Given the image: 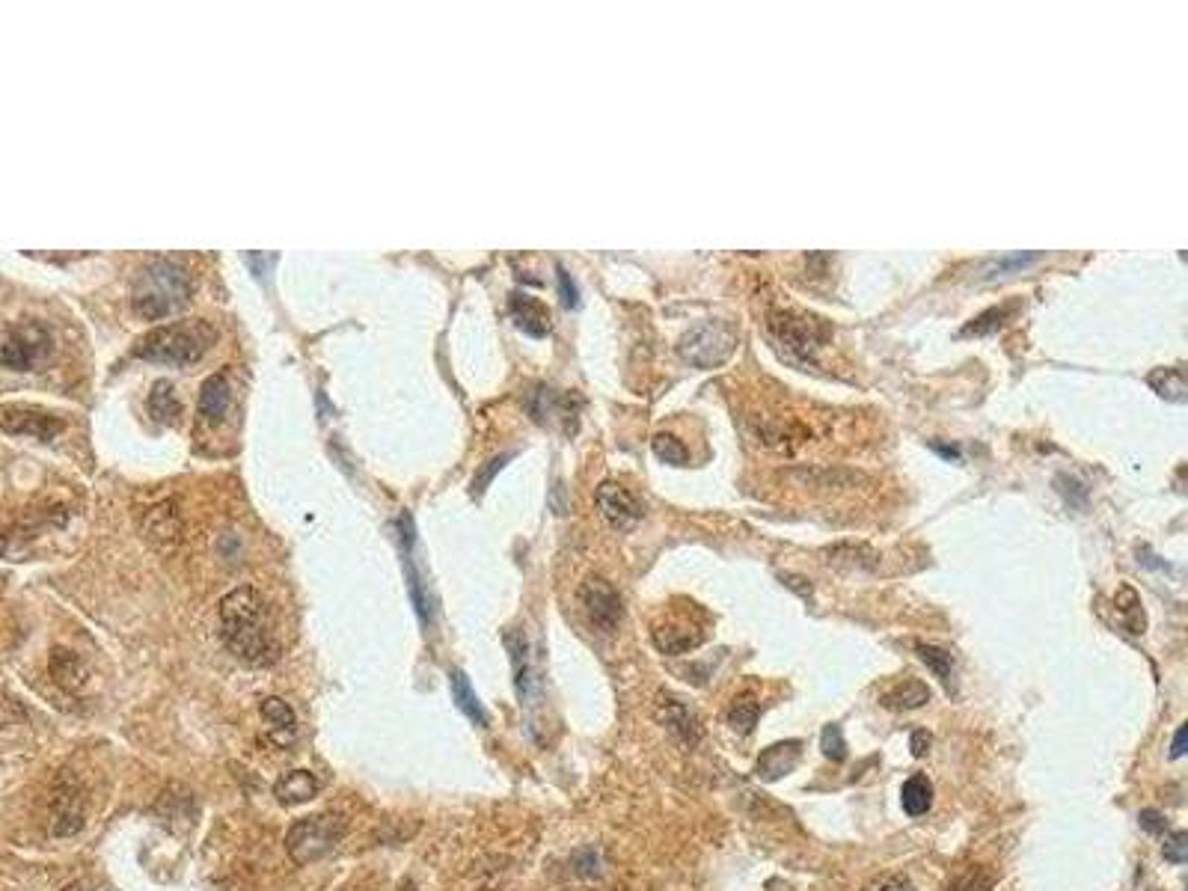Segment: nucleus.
<instances>
[{
  "mask_svg": "<svg viewBox=\"0 0 1188 891\" xmlns=\"http://www.w3.org/2000/svg\"><path fill=\"white\" fill-rule=\"evenodd\" d=\"M220 636L226 648L253 669L274 666L280 660V639L274 630L271 606L265 594L253 586H238L226 594L217 606Z\"/></svg>",
  "mask_w": 1188,
  "mask_h": 891,
  "instance_id": "nucleus-1",
  "label": "nucleus"
},
{
  "mask_svg": "<svg viewBox=\"0 0 1188 891\" xmlns=\"http://www.w3.org/2000/svg\"><path fill=\"white\" fill-rule=\"evenodd\" d=\"M194 295V280L191 274L173 262V259H155L140 268L134 280L131 303L134 312L146 321H164L176 312H182Z\"/></svg>",
  "mask_w": 1188,
  "mask_h": 891,
  "instance_id": "nucleus-2",
  "label": "nucleus"
},
{
  "mask_svg": "<svg viewBox=\"0 0 1188 891\" xmlns=\"http://www.w3.org/2000/svg\"><path fill=\"white\" fill-rule=\"evenodd\" d=\"M214 339H217V330L208 321L188 318V321H173V324H161V327L149 330L137 342L134 354L140 360L161 363V366H194L214 345Z\"/></svg>",
  "mask_w": 1188,
  "mask_h": 891,
  "instance_id": "nucleus-3",
  "label": "nucleus"
},
{
  "mask_svg": "<svg viewBox=\"0 0 1188 891\" xmlns=\"http://www.w3.org/2000/svg\"><path fill=\"white\" fill-rule=\"evenodd\" d=\"M348 823L342 814H309L303 820H297L295 826L286 835V853L295 862L297 868L315 865L321 862L327 853L336 850V844L342 841Z\"/></svg>",
  "mask_w": 1188,
  "mask_h": 891,
  "instance_id": "nucleus-4",
  "label": "nucleus"
},
{
  "mask_svg": "<svg viewBox=\"0 0 1188 891\" xmlns=\"http://www.w3.org/2000/svg\"><path fill=\"white\" fill-rule=\"evenodd\" d=\"M54 351L51 330L39 321H18L0 327V366L15 372H30L42 366Z\"/></svg>",
  "mask_w": 1188,
  "mask_h": 891,
  "instance_id": "nucleus-5",
  "label": "nucleus"
},
{
  "mask_svg": "<svg viewBox=\"0 0 1188 891\" xmlns=\"http://www.w3.org/2000/svg\"><path fill=\"white\" fill-rule=\"evenodd\" d=\"M737 348V330L728 321H701L690 333H684L678 354L695 369L722 366Z\"/></svg>",
  "mask_w": 1188,
  "mask_h": 891,
  "instance_id": "nucleus-6",
  "label": "nucleus"
},
{
  "mask_svg": "<svg viewBox=\"0 0 1188 891\" xmlns=\"http://www.w3.org/2000/svg\"><path fill=\"white\" fill-rule=\"evenodd\" d=\"M87 823V799L84 788L75 776H57L51 799H48V829L54 838H72Z\"/></svg>",
  "mask_w": 1188,
  "mask_h": 891,
  "instance_id": "nucleus-7",
  "label": "nucleus"
},
{
  "mask_svg": "<svg viewBox=\"0 0 1188 891\" xmlns=\"http://www.w3.org/2000/svg\"><path fill=\"white\" fill-rule=\"evenodd\" d=\"M770 327L779 336V342L785 345V351L796 360H808L826 339V327L820 324V318H811V315L776 312L770 318Z\"/></svg>",
  "mask_w": 1188,
  "mask_h": 891,
  "instance_id": "nucleus-8",
  "label": "nucleus"
},
{
  "mask_svg": "<svg viewBox=\"0 0 1188 891\" xmlns=\"http://www.w3.org/2000/svg\"><path fill=\"white\" fill-rule=\"evenodd\" d=\"M580 603L586 618L592 621V627H597L600 633H615L621 618H624V606L621 597L615 592V586L603 577H586V583L580 586Z\"/></svg>",
  "mask_w": 1188,
  "mask_h": 891,
  "instance_id": "nucleus-9",
  "label": "nucleus"
},
{
  "mask_svg": "<svg viewBox=\"0 0 1188 891\" xmlns=\"http://www.w3.org/2000/svg\"><path fill=\"white\" fill-rule=\"evenodd\" d=\"M505 648H508V657H511V669H514V690H517V698H520V704L529 710L532 704H535V687H538V672H535V663H532V648H529V639H526V633L523 630H508L505 633Z\"/></svg>",
  "mask_w": 1188,
  "mask_h": 891,
  "instance_id": "nucleus-10",
  "label": "nucleus"
},
{
  "mask_svg": "<svg viewBox=\"0 0 1188 891\" xmlns=\"http://www.w3.org/2000/svg\"><path fill=\"white\" fill-rule=\"evenodd\" d=\"M0 428L6 434H21V437H33V440H54L60 434L63 422L57 416L39 410V407L18 404V407H6L3 410Z\"/></svg>",
  "mask_w": 1188,
  "mask_h": 891,
  "instance_id": "nucleus-11",
  "label": "nucleus"
},
{
  "mask_svg": "<svg viewBox=\"0 0 1188 891\" xmlns=\"http://www.w3.org/2000/svg\"><path fill=\"white\" fill-rule=\"evenodd\" d=\"M597 508L615 529H630L642 517V505L636 502V496L615 482H603L597 488Z\"/></svg>",
  "mask_w": 1188,
  "mask_h": 891,
  "instance_id": "nucleus-12",
  "label": "nucleus"
},
{
  "mask_svg": "<svg viewBox=\"0 0 1188 891\" xmlns=\"http://www.w3.org/2000/svg\"><path fill=\"white\" fill-rule=\"evenodd\" d=\"M802 758V740H782L767 746L758 761H755V779L761 782H779L782 776H788L796 770Z\"/></svg>",
  "mask_w": 1188,
  "mask_h": 891,
  "instance_id": "nucleus-13",
  "label": "nucleus"
},
{
  "mask_svg": "<svg viewBox=\"0 0 1188 891\" xmlns=\"http://www.w3.org/2000/svg\"><path fill=\"white\" fill-rule=\"evenodd\" d=\"M259 713H262V722L268 728V740L277 749H289L297 737V716L295 710L289 707V701L271 695V698H265L259 704Z\"/></svg>",
  "mask_w": 1188,
  "mask_h": 891,
  "instance_id": "nucleus-14",
  "label": "nucleus"
},
{
  "mask_svg": "<svg viewBox=\"0 0 1188 891\" xmlns=\"http://www.w3.org/2000/svg\"><path fill=\"white\" fill-rule=\"evenodd\" d=\"M657 716H660V722L669 728V734L678 737V740H681L684 746H690V749H693L695 743L701 740V734H704L698 716H695L693 710H690L681 698L666 695V698L660 701V707H657Z\"/></svg>",
  "mask_w": 1188,
  "mask_h": 891,
  "instance_id": "nucleus-15",
  "label": "nucleus"
},
{
  "mask_svg": "<svg viewBox=\"0 0 1188 891\" xmlns=\"http://www.w3.org/2000/svg\"><path fill=\"white\" fill-rule=\"evenodd\" d=\"M48 672L54 678V684L66 693H81L90 681V669L81 660V654L69 651V648H54L48 657Z\"/></svg>",
  "mask_w": 1188,
  "mask_h": 891,
  "instance_id": "nucleus-16",
  "label": "nucleus"
},
{
  "mask_svg": "<svg viewBox=\"0 0 1188 891\" xmlns=\"http://www.w3.org/2000/svg\"><path fill=\"white\" fill-rule=\"evenodd\" d=\"M143 535L155 544V547H173L182 538V517L176 511V502L167 499L161 505H155L146 520H143Z\"/></svg>",
  "mask_w": 1188,
  "mask_h": 891,
  "instance_id": "nucleus-17",
  "label": "nucleus"
},
{
  "mask_svg": "<svg viewBox=\"0 0 1188 891\" xmlns=\"http://www.w3.org/2000/svg\"><path fill=\"white\" fill-rule=\"evenodd\" d=\"M232 407V384L223 372L211 375L199 390V419L205 425H220Z\"/></svg>",
  "mask_w": 1188,
  "mask_h": 891,
  "instance_id": "nucleus-18",
  "label": "nucleus"
},
{
  "mask_svg": "<svg viewBox=\"0 0 1188 891\" xmlns=\"http://www.w3.org/2000/svg\"><path fill=\"white\" fill-rule=\"evenodd\" d=\"M511 315H514V324L532 339H541V336L550 333V312L535 297L520 295V292L511 295Z\"/></svg>",
  "mask_w": 1188,
  "mask_h": 891,
  "instance_id": "nucleus-19",
  "label": "nucleus"
},
{
  "mask_svg": "<svg viewBox=\"0 0 1188 891\" xmlns=\"http://www.w3.org/2000/svg\"><path fill=\"white\" fill-rule=\"evenodd\" d=\"M449 684H452V698H455L458 710H461V713H464V716H467L473 725H479V728H488L491 716H488L485 704L479 701V695H476V690H473L470 678H467L461 669H452V672H449Z\"/></svg>",
  "mask_w": 1188,
  "mask_h": 891,
  "instance_id": "nucleus-20",
  "label": "nucleus"
},
{
  "mask_svg": "<svg viewBox=\"0 0 1188 891\" xmlns=\"http://www.w3.org/2000/svg\"><path fill=\"white\" fill-rule=\"evenodd\" d=\"M274 796L280 805H300L318 796V779L309 770H289L277 779Z\"/></svg>",
  "mask_w": 1188,
  "mask_h": 891,
  "instance_id": "nucleus-21",
  "label": "nucleus"
},
{
  "mask_svg": "<svg viewBox=\"0 0 1188 891\" xmlns=\"http://www.w3.org/2000/svg\"><path fill=\"white\" fill-rule=\"evenodd\" d=\"M915 654H918V660L942 681V687H945L948 693H957V672H954V654H951V651L918 642V645H915Z\"/></svg>",
  "mask_w": 1188,
  "mask_h": 891,
  "instance_id": "nucleus-22",
  "label": "nucleus"
},
{
  "mask_svg": "<svg viewBox=\"0 0 1188 891\" xmlns=\"http://www.w3.org/2000/svg\"><path fill=\"white\" fill-rule=\"evenodd\" d=\"M701 642H704V633H701V630H695V627H684V624H675V627H660V630H654V645H657L663 654H672V657L693 651V648H698Z\"/></svg>",
  "mask_w": 1188,
  "mask_h": 891,
  "instance_id": "nucleus-23",
  "label": "nucleus"
},
{
  "mask_svg": "<svg viewBox=\"0 0 1188 891\" xmlns=\"http://www.w3.org/2000/svg\"><path fill=\"white\" fill-rule=\"evenodd\" d=\"M146 407H149L152 419H158V422H164V425H173V422L182 416V401L176 396L173 381H158V384L152 387L149 398H146Z\"/></svg>",
  "mask_w": 1188,
  "mask_h": 891,
  "instance_id": "nucleus-24",
  "label": "nucleus"
},
{
  "mask_svg": "<svg viewBox=\"0 0 1188 891\" xmlns=\"http://www.w3.org/2000/svg\"><path fill=\"white\" fill-rule=\"evenodd\" d=\"M900 805H903V811H906L909 817L927 814L930 805H933V785H930V779L921 776V773L909 776V779L903 782V788H900Z\"/></svg>",
  "mask_w": 1188,
  "mask_h": 891,
  "instance_id": "nucleus-25",
  "label": "nucleus"
},
{
  "mask_svg": "<svg viewBox=\"0 0 1188 891\" xmlns=\"http://www.w3.org/2000/svg\"><path fill=\"white\" fill-rule=\"evenodd\" d=\"M927 701H930V687L921 684V681H915V678H909V681L891 687L889 693L883 695V704H886L889 710H915V707H921V704H927Z\"/></svg>",
  "mask_w": 1188,
  "mask_h": 891,
  "instance_id": "nucleus-26",
  "label": "nucleus"
},
{
  "mask_svg": "<svg viewBox=\"0 0 1188 891\" xmlns=\"http://www.w3.org/2000/svg\"><path fill=\"white\" fill-rule=\"evenodd\" d=\"M758 716H761V704H758L752 695H740V698H734L731 707H728V725H731V731H737V734H752Z\"/></svg>",
  "mask_w": 1188,
  "mask_h": 891,
  "instance_id": "nucleus-27",
  "label": "nucleus"
},
{
  "mask_svg": "<svg viewBox=\"0 0 1188 891\" xmlns=\"http://www.w3.org/2000/svg\"><path fill=\"white\" fill-rule=\"evenodd\" d=\"M1147 381H1150V387L1162 398H1168V401H1186V378H1183V369H1180V366H1174V369H1156Z\"/></svg>",
  "mask_w": 1188,
  "mask_h": 891,
  "instance_id": "nucleus-28",
  "label": "nucleus"
},
{
  "mask_svg": "<svg viewBox=\"0 0 1188 891\" xmlns=\"http://www.w3.org/2000/svg\"><path fill=\"white\" fill-rule=\"evenodd\" d=\"M1114 603L1123 612V624L1129 627V633H1144V609H1141L1138 594L1132 592L1129 586H1123L1120 594L1114 597Z\"/></svg>",
  "mask_w": 1188,
  "mask_h": 891,
  "instance_id": "nucleus-29",
  "label": "nucleus"
},
{
  "mask_svg": "<svg viewBox=\"0 0 1188 891\" xmlns=\"http://www.w3.org/2000/svg\"><path fill=\"white\" fill-rule=\"evenodd\" d=\"M1016 312V303H1004V306H995V309H990V312H984V315H978L972 324H966V336H987V333H992V330H998L1001 324H1004V318H1010Z\"/></svg>",
  "mask_w": 1188,
  "mask_h": 891,
  "instance_id": "nucleus-30",
  "label": "nucleus"
},
{
  "mask_svg": "<svg viewBox=\"0 0 1188 891\" xmlns=\"http://www.w3.org/2000/svg\"><path fill=\"white\" fill-rule=\"evenodd\" d=\"M654 452H657L666 464H675V467H684V464L690 461L687 446H684L678 437H672V434H657V437H654Z\"/></svg>",
  "mask_w": 1188,
  "mask_h": 891,
  "instance_id": "nucleus-31",
  "label": "nucleus"
},
{
  "mask_svg": "<svg viewBox=\"0 0 1188 891\" xmlns=\"http://www.w3.org/2000/svg\"><path fill=\"white\" fill-rule=\"evenodd\" d=\"M995 889V877L987 868H969L966 874L954 877L951 886L945 891H992Z\"/></svg>",
  "mask_w": 1188,
  "mask_h": 891,
  "instance_id": "nucleus-32",
  "label": "nucleus"
},
{
  "mask_svg": "<svg viewBox=\"0 0 1188 891\" xmlns=\"http://www.w3.org/2000/svg\"><path fill=\"white\" fill-rule=\"evenodd\" d=\"M820 749H823V755H826L829 761H835V764L847 761V740H844L841 725H826V728L820 731Z\"/></svg>",
  "mask_w": 1188,
  "mask_h": 891,
  "instance_id": "nucleus-33",
  "label": "nucleus"
},
{
  "mask_svg": "<svg viewBox=\"0 0 1188 891\" xmlns=\"http://www.w3.org/2000/svg\"><path fill=\"white\" fill-rule=\"evenodd\" d=\"M1037 259H1043V256H1040V253H1013V256H1001V259H995L992 265H987L984 277L990 280V277L1007 274V271H1019V268H1025V265L1037 262Z\"/></svg>",
  "mask_w": 1188,
  "mask_h": 891,
  "instance_id": "nucleus-34",
  "label": "nucleus"
},
{
  "mask_svg": "<svg viewBox=\"0 0 1188 891\" xmlns=\"http://www.w3.org/2000/svg\"><path fill=\"white\" fill-rule=\"evenodd\" d=\"M1162 856H1165V862H1171V865H1186L1188 862V832H1174L1168 841H1165V847H1162Z\"/></svg>",
  "mask_w": 1188,
  "mask_h": 891,
  "instance_id": "nucleus-35",
  "label": "nucleus"
},
{
  "mask_svg": "<svg viewBox=\"0 0 1188 891\" xmlns=\"http://www.w3.org/2000/svg\"><path fill=\"white\" fill-rule=\"evenodd\" d=\"M1055 485H1058V491L1067 496V502L1070 505H1076V508H1085V502H1088V488L1079 482V479H1070V476H1058L1055 479Z\"/></svg>",
  "mask_w": 1188,
  "mask_h": 891,
  "instance_id": "nucleus-36",
  "label": "nucleus"
},
{
  "mask_svg": "<svg viewBox=\"0 0 1188 891\" xmlns=\"http://www.w3.org/2000/svg\"><path fill=\"white\" fill-rule=\"evenodd\" d=\"M574 871L580 877H597L600 874V853L594 847L574 853Z\"/></svg>",
  "mask_w": 1188,
  "mask_h": 891,
  "instance_id": "nucleus-37",
  "label": "nucleus"
},
{
  "mask_svg": "<svg viewBox=\"0 0 1188 891\" xmlns=\"http://www.w3.org/2000/svg\"><path fill=\"white\" fill-rule=\"evenodd\" d=\"M1138 823H1141V829H1144V832H1150V835H1162V832L1168 829V820H1165V814H1162V811H1156V808H1144V811L1138 814Z\"/></svg>",
  "mask_w": 1188,
  "mask_h": 891,
  "instance_id": "nucleus-38",
  "label": "nucleus"
},
{
  "mask_svg": "<svg viewBox=\"0 0 1188 891\" xmlns=\"http://www.w3.org/2000/svg\"><path fill=\"white\" fill-rule=\"evenodd\" d=\"M556 274H559V292H562V300H565V306L568 309H574V306H580V289H577V283L571 280V274L559 265L556 268Z\"/></svg>",
  "mask_w": 1188,
  "mask_h": 891,
  "instance_id": "nucleus-39",
  "label": "nucleus"
},
{
  "mask_svg": "<svg viewBox=\"0 0 1188 891\" xmlns=\"http://www.w3.org/2000/svg\"><path fill=\"white\" fill-rule=\"evenodd\" d=\"M508 458H511V455H499V458H494V461H488V467H485V470L476 476V482H473V485H476V494H482V491H485V485H488L496 473L505 467V461H508Z\"/></svg>",
  "mask_w": 1188,
  "mask_h": 891,
  "instance_id": "nucleus-40",
  "label": "nucleus"
},
{
  "mask_svg": "<svg viewBox=\"0 0 1188 891\" xmlns=\"http://www.w3.org/2000/svg\"><path fill=\"white\" fill-rule=\"evenodd\" d=\"M930 743H933V737H930V731H924V728L912 731V737H909V749H912L915 758H924V755L930 752Z\"/></svg>",
  "mask_w": 1188,
  "mask_h": 891,
  "instance_id": "nucleus-41",
  "label": "nucleus"
},
{
  "mask_svg": "<svg viewBox=\"0 0 1188 891\" xmlns=\"http://www.w3.org/2000/svg\"><path fill=\"white\" fill-rule=\"evenodd\" d=\"M1186 746H1188V725H1180V731H1177V737H1174V746H1171V758L1177 761V758H1183L1186 755Z\"/></svg>",
  "mask_w": 1188,
  "mask_h": 891,
  "instance_id": "nucleus-42",
  "label": "nucleus"
},
{
  "mask_svg": "<svg viewBox=\"0 0 1188 891\" xmlns=\"http://www.w3.org/2000/svg\"><path fill=\"white\" fill-rule=\"evenodd\" d=\"M933 449H936L939 455H945V458H954V461H960V449H957V446H939V443H933Z\"/></svg>",
  "mask_w": 1188,
  "mask_h": 891,
  "instance_id": "nucleus-43",
  "label": "nucleus"
},
{
  "mask_svg": "<svg viewBox=\"0 0 1188 891\" xmlns=\"http://www.w3.org/2000/svg\"><path fill=\"white\" fill-rule=\"evenodd\" d=\"M63 891H93V886L90 883H84V880H78V883H72V886H66Z\"/></svg>",
  "mask_w": 1188,
  "mask_h": 891,
  "instance_id": "nucleus-44",
  "label": "nucleus"
},
{
  "mask_svg": "<svg viewBox=\"0 0 1188 891\" xmlns=\"http://www.w3.org/2000/svg\"><path fill=\"white\" fill-rule=\"evenodd\" d=\"M398 891H416V886H413V883H404Z\"/></svg>",
  "mask_w": 1188,
  "mask_h": 891,
  "instance_id": "nucleus-45",
  "label": "nucleus"
},
{
  "mask_svg": "<svg viewBox=\"0 0 1188 891\" xmlns=\"http://www.w3.org/2000/svg\"><path fill=\"white\" fill-rule=\"evenodd\" d=\"M0 544H3V535H0Z\"/></svg>",
  "mask_w": 1188,
  "mask_h": 891,
  "instance_id": "nucleus-46",
  "label": "nucleus"
}]
</instances>
